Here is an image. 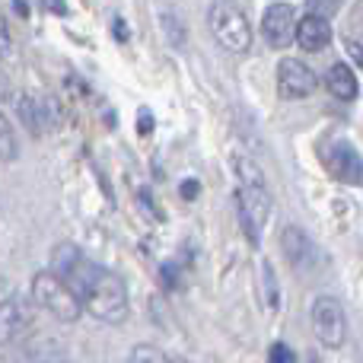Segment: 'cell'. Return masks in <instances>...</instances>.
I'll return each mask as SVG.
<instances>
[{
    "label": "cell",
    "instance_id": "obj_1",
    "mask_svg": "<svg viewBox=\"0 0 363 363\" xmlns=\"http://www.w3.org/2000/svg\"><path fill=\"white\" fill-rule=\"evenodd\" d=\"M77 296H80V303L86 306V313L96 315L99 322H106V325H121V322L128 319L125 281H121L118 274H112V271L99 268V264H96V271L89 274V281L83 284V290Z\"/></svg>",
    "mask_w": 363,
    "mask_h": 363
},
{
    "label": "cell",
    "instance_id": "obj_2",
    "mask_svg": "<svg viewBox=\"0 0 363 363\" xmlns=\"http://www.w3.org/2000/svg\"><path fill=\"white\" fill-rule=\"evenodd\" d=\"M239 172V188H236V211H239V223H242L245 236L252 242H258L262 226L271 217V191L264 185V176L258 172V166H252L249 160L236 163Z\"/></svg>",
    "mask_w": 363,
    "mask_h": 363
},
{
    "label": "cell",
    "instance_id": "obj_3",
    "mask_svg": "<svg viewBox=\"0 0 363 363\" xmlns=\"http://www.w3.org/2000/svg\"><path fill=\"white\" fill-rule=\"evenodd\" d=\"M32 300L48 315H55L57 322H77L83 315V303L77 300V294L51 271H42V274L32 277Z\"/></svg>",
    "mask_w": 363,
    "mask_h": 363
},
{
    "label": "cell",
    "instance_id": "obj_4",
    "mask_svg": "<svg viewBox=\"0 0 363 363\" xmlns=\"http://www.w3.org/2000/svg\"><path fill=\"white\" fill-rule=\"evenodd\" d=\"M207 19H211V32L213 38H217L220 45H223L226 51H233V55H245L252 45V26L249 19H245V13L239 10V6L233 4H213L211 13H207Z\"/></svg>",
    "mask_w": 363,
    "mask_h": 363
},
{
    "label": "cell",
    "instance_id": "obj_5",
    "mask_svg": "<svg viewBox=\"0 0 363 363\" xmlns=\"http://www.w3.org/2000/svg\"><path fill=\"white\" fill-rule=\"evenodd\" d=\"M313 328L315 338L325 347H341L347 338V315L335 296H319L313 303Z\"/></svg>",
    "mask_w": 363,
    "mask_h": 363
},
{
    "label": "cell",
    "instance_id": "obj_6",
    "mask_svg": "<svg viewBox=\"0 0 363 363\" xmlns=\"http://www.w3.org/2000/svg\"><path fill=\"white\" fill-rule=\"evenodd\" d=\"M315 89V74L300 57H284L277 64V93L281 99H306Z\"/></svg>",
    "mask_w": 363,
    "mask_h": 363
},
{
    "label": "cell",
    "instance_id": "obj_7",
    "mask_svg": "<svg viewBox=\"0 0 363 363\" xmlns=\"http://www.w3.org/2000/svg\"><path fill=\"white\" fill-rule=\"evenodd\" d=\"M294 29H296V10L290 4H271L264 10L262 32L271 48H287L294 42Z\"/></svg>",
    "mask_w": 363,
    "mask_h": 363
},
{
    "label": "cell",
    "instance_id": "obj_8",
    "mask_svg": "<svg viewBox=\"0 0 363 363\" xmlns=\"http://www.w3.org/2000/svg\"><path fill=\"white\" fill-rule=\"evenodd\" d=\"M294 42L303 51H325L328 42H332V26H328V19L322 13H306L303 19H296Z\"/></svg>",
    "mask_w": 363,
    "mask_h": 363
},
{
    "label": "cell",
    "instance_id": "obj_9",
    "mask_svg": "<svg viewBox=\"0 0 363 363\" xmlns=\"http://www.w3.org/2000/svg\"><path fill=\"white\" fill-rule=\"evenodd\" d=\"M322 160L332 169L335 179L347 182V185H360V157L351 144H335L328 150H322Z\"/></svg>",
    "mask_w": 363,
    "mask_h": 363
},
{
    "label": "cell",
    "instance_id": "obj_10",
    "mask_svg": "<svg viewBox=\"0 0 363 363\" xmlns=\"http://www.w3.org/2000/svg\"><path fill=\"white\" fill-rule=\"evenodd\" d=\"M281 245H284V252H287V262L300 271L309 268V264L315 262V252H319L313 245V239H309L300 226H287V230L281 233Z\"/></svg>",
    "mask_w": 363,
    "mask_h": 363
},
{
    "label": "cell",
    "instance_id": "obj_11",
    "mask_svg": "<svg viewBox=\"0 0 363 363\" xmlns=\"http://www.w3.org/2000/svg\"><path fill=\"white\" fill-rule=\"evenodd\" d=\"M29 328V309L23 300H4L0 303V345H10Z\"/></svg>",
    "mask_w": 363,
    "mask_h": 363
},
{
    "label": "cell",
    "instance_id": "obj_12",
    "mask_svg": "<svg viewBox=\"0 0 363 363\" xmlns=\"http://www.w3.org/2000/svg\"><path fill=\"white\" fill-rule=\"evenodd\" d=\"M325 86L341 102L357 99V74L351 67H345V64H332V70L325 74Z\"/></svg>",
    "mask_w": 363,
    "mask_h": 363
},
{
    "label": "cell",
    "instance_id": "obj_13",
    "mask_svg": "<svg viewBox=\"0 0 363 363\" xmlns=\"http://www.w3.org/2000/svg\"><path fill=\"white\" fill-rule=\"evenodd\" d=\"M19 115H23V121L29 125L32 134H45L51 125V115H48V102L45 99H32V96H26L23 102H19Z\"/></svg>",
    "mask_w": 363,
    "mask_h": 363
},
{
    "label": "cell",
    "instance_id": "obj_14",
    "mask_svg": "<svg viewBox=\"0 0 363 363\" xmlns=\"http://www.w3.org/2000/svg\"><path fill=\"white\" fill-rule=\"evenodd\" d=\"M258 290H262L264 306H268V309H277V281H274V268H271L268 258L258 264Z\"/></svg>",
    "mask_w": 363,
    "mask_h": 363
},
{
    "label": "cell",
    "instance_id": "obj_15",
    "mask_svg": "<svg viewBox=\"0 0 363 363\" xmlns=\"http://www.w3.org/2000/svg\"><path fill=\"white\" fill-rule=\"evenodd\" d=\"M16 153H19V144H16V134H13V125L0 112V160H16Z\"/></svg>",
    "mask_w": 363,
    "mask_h": 363
},
{
    "label": "cell",
    "instance_id": "obj_16",
    "mask_svg": "<svg viewBox=\"0 0 363 363\" xmlns=\"http://www.w3.org/2000/svg\"><path fill=\"white\" fill-rule=\"evenodd\" d=\"M131 363H172L169 357H166L160 347H153V345H138L131 351Z\"/></svg>",
    "mask_w": 363,
    "mask_h": 363
},
{
    "label": "cell",
    "instance_id": "obj_17",
    "mask_svg": "<svg viewBox=\"0 0 363 363\" xmlns=\"http://www.w3.org/2000/svg\"><path fill=\"white\" fill-rule=\"evenodd\" d=\"M268 363H296V357H294V351H290L287 345H271V354H268Z\"/></svg>",
    "mask_w": 363,
    "mask_h": 363
},
{
    "label": "cell",
    "instance_id": "obj_18",
    "mask_svg": "<svg viewBox=\"0 0 363 363\" xmlns=\"http://www.w3.org/2000/svg\"><path fill=\"white\" fill-rule=\"evenodd\" d=\"M10 51H13V35H10L6 19L0 16V61H4V57H10Z\"/></svg>",
    "mask_w": 363,
    "mask_h": 363
},
{
    "label": "cell",
    "instance_id": "obj_19",
    "mask_svg": "<svg viewBox=\"0 0 363 363\" xmlns=\"http://www.w3.org/2000/svg\"><path fill=\"white\" fill-rule=\"evenodd\" d=\"M153 131V118L150 112H140V134H150Z\"/></svg>",
    "mask_w": 363,
    "mask_h": 363
},
{
    "label": "cell",
    "instance_id": "obj_20",
    "mask_svg": "<svg viewBox=\"0 0 363 363\" xmlns=\"http://www.w3.org/2000/svg\"><path fill=\"white\" fill-rule=\"evenodd\" d=\"M198 194V182H185L182 185V198H194Z\"/></svg>",
    "mask_w": 363,
    "mask_h": 363
},
{
    "label": "cell",
    "instance_id": "obj_21",
    "mask_svg": "<svg viewBox=\"0 0 363 363\" xmlns=\"http://www.w3.org/2000/svg\"><path fill=\"white\" fill-rule=\"evenodd\" d=\"M6 96V83H4V77H0V99Z\"/></svg>",
    "mask_w": 363,
    "mask_h": 363
},
{
    "label": "cell",
    "instance_id": "obj_22",
    "mask_svg": "<svg viewBox=\"0 0 363 363\" xmlns=\"http://www.w3.org/2000/svg\"><path fill=\"white\" fill-rule=\"evenodd\" d=\"M182 363H185V360H182Z\"/></svg>",
    "mask_w": 363,
    "mask_h": 363
}]
</instances>
